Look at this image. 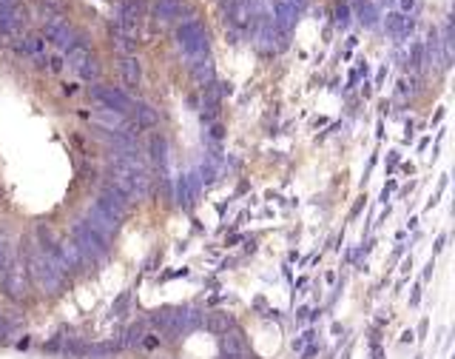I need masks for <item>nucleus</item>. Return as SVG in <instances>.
Segmentation results:
<instances>
[{"label": "nucleus", "instance_id": "obj_1", "mask_svg": "<svg viewBox=\"0 0 455 359\" xmlns=\"http://www.w3.org/2000/svg\"><path fill=\"white\" fill-rule=\"evenodd\" d=\"M26 274H29V283H34L43 294H60L63 285H66V277L60 274V268L40 248L29 251V257H26Z\"/></svg>", "mask_w": 455, "mask_h": 359}, {"label": "nucleus", "instance_id": "obj_2", "mask_svg": "<svg viewBox=\"0 0 455 359\" xmlns=\"http://www.w3.org/2000/svg\"><path fill=\"white\" fill-rule=\"evenodd\" d=\"M71 243H74V248L80 251V257H83L86 263H100V260H106V254H108V243H106L100 234H94V231L86 226V220H77V223L71 226Z\"/></svg>", "mask_w": 455, "mask_h": 359}, {"label": "nucleus", "instance_id": "obj_3", "mask_svg": "<svg viewBox=\"0 0 455 359\" xmlns=\"http://www.w3.org/2000/svg\"><path fill=\"white\" fill-rule=\"evenodd\" d=\"M177 46L185 57L200 60L208 54V31L200 20H185L177 26Z\"/></svg>", "mask_w": 455, "mask_h": 359}, {"label": "nucleus", "instance_id": "obj_4", "mask_svg": "<svg viewBox=\"0 0 455 359\" xmlns=\"http://www.w3.org/2000/svg\"><path fill=\"white\" fill-rule=\"evenodd\" d=\"M0 283H3V291L11 300H26L29 297V274H26L23 260H14L9 254L6 263L0 266Z\"/></svg>", "mask_w": 455, "mask_h": 359}, {"label": "nucleus", "instance_id": "obj_5", "mask_svg": "<svg viewBox=\"0 0 455 359\" xmlns=\"http://www.w3.org/2000/svg\"><path fill=\"white\" fill-rule=\"evenodd\" d=\"M68 66L83 77V80H97L100 77V60H97V54L86 46V37H80L71 49H68Z\"/></svg>", "mask_w": 455, "mask_h": 359}, {"label": "nucleus", "instance_id": "obj_6", "mask_svg": "<svg viewBox=\"0 0 455 359\" xmlns=\"http://www.w3.org/2000/svg\"><path fill=\"white\" fill-rule=\"evenodd\" d=\"M46 254L51 257V263L60 268L63 277H66V274H77V271L86 266V260L80 257V251L74 248L71 240H54V246H48Z\"/></svg>", "mask_w": 455, "mask_h": 359}, {"label": "nucleus", "instance_id": "obj_7", "mask_svg": "<svg viewBox=\"0 0 455 359\" xmlns=\"http://www.w3.org/2000/svg\"><path fill=\"white\" fill-rule=\"evenodd\" d=\"M91 97L103 106V108H108V111H114V114H131V108H134V100L123 91V89H117V86H91Z\"/></svg>", "mask_w": 455, "mask_h": 359}, {"label": "nucleus", "instance_id": "obj_8", "mask_svg": "<svg viewBox=\"0 0 455 359\" xmlns=\"http://www.w3.org/2000/svg\"><path fill=\"white\" fill-rule=\"evenodd\" d=\"M43 37H48L57 49H63V51H68L83 34H77L74 29H71V23L63 17V14H51L48 20H46V26H43Z\"/></svg>", "mask_w": 455, "mask_h": 359}, {"label": "nucleus", "instance_id": "obj_9", "mask_svg": "<svg viewBox=\"0 0 455 359\" xmlns=\"http://www.w3.org/2000/svg\"><path fill=\"white\" fill-rule=\"evenodd\" d=\"M86 226H88L94 234H100L106 243H111V240H114V234L120 231V220H114V217H111L106 208H100L97 203H91V206H88Z\"/></svg>", "mask_w": 455, "mask_h": 359}, {"label": "nucleus", "instance_id": "obj_10", "mask_svg": "<svg viewBox=\"0 0 455 359\" xmlns=\"http://www.w3.org/2000/svg\"><path fill=\"white\" fill-rule=\"evenodd\" d=\"M94 203H97L100 208H106V211H108L114 220H120V223L128 217V208H131V200H128L126 194H120L111 183H106V186L100 188V197H97Z\"/></svg>", "mask_w": 455, "mask_h": 359}, {"label": "nucleus", "instance_id": "obj_11", "mask_svg": "<svg viewBox=\"0 0 455 359\" xmlns=\"http://www.w3.org/2000/svg\"><path fill=\"white\" fill-rule=\"evenodd\" d=\"M384 29H387V34H390V37L404 40V37H410V34H413L416 20H413V17H407V14H402V11H390V14L384 17Z\"/></svg>", "mask_w": 455, "mask_h": 359}, {"label": "nucleus", "instance_id": "obj_12", "mask_svg": "<svg viewBox=\"0 0 455 359\" xmlns=\"http://www.w3.org/2000/svg\"><path fill=\"white\" fill-rule=\"evenodd\" d=\"M197 180H194V174H183L180 180H177V186H174V200L183 206V208H191L194 203H197Z\"/></svg>", "mask_w": 455, "mask_h": 359}, {"label": "nucleus", "instance_id": "obj_13", "mask_svg": "<svg viewBox=\"0 0 455 359\" xmlns=\"http://www.w3.org/2000/svg\"><path fill=\"white\" fill-rule=\"evenodd\" d=\"M148 151H151V163H154L160 171H168V163H171L168 137H165V134H154L151 143H148Z\"/></svg>", "mask_w": 455, "mask_h": 359}, {"label": "nucleus", "instance_id": "obj_14", "mask_svg": "<svg viewBox=\"0 0 455 359\" xmlns=\"http://www.w3.org/2000/svg\"><path fill=\"white\" fill-rule=\"evenodd\" d=\"M183 14V0H157L154 3V17L160 23H171Z\"/></svg>", "mask_w": 455, "mask_h": 359}, {"label": "nucleus", "instance_id": "obj_15", "mask_svg": "<svg viewBox=\"0 0 455 359\" xmlns=\"http://www.w3.org/2000/svg\"><path fill=\"white\" fill-rule=\"evenodd\" d=\"M120 74H123V80H126L128 86H140V80H143V66H140V60H137L134 54L123 57V63H120Z\"/></svg>", "mask_w": 455, "mask_h": 359}, {"label": "nucleus", "instance_id": "obj_16", "mask_svg": "<svg viewBox=\"0 0 455 359\" xmlns=\"http://www.w3.org/2000/svg\"><path fill=\"white\" fill-rule=\"evenodd\" d=\"M131 114H134V126H137V128H154V126L160 123L157 111H154L151 106H145V103H137V106L131 108Z\"/></svg>", "mask_w": 455, "mask_h": 359}, {"label": "nucleus", "instance_id": "obj_17", "mask_svg": "<svg viewBox=\"0 0 455 359\" xmlns=\"http://www.w3.org/2000/svg\"><path fill=\"white\" fill-rule=\"evenodd\" d=\"M356 14H359V23H362L364 29H373V26L379 23V9H376L373 0H359V3H356Z\"/></svg>", "mask_w": 455, "mask_h": 359}, {"label": "nucleus", "instance_id": "obj_18", "mask_svg": "<svg viewBox=\"0 0 455 359\" xmlns=\"http://www.w3.org/2000/svg\"><path fill=\"white\" fill-rule=\"evenodd\" d=\"M191 77H194L200 86L214 83V63H211L208 57H200L197 63H191Z\"/></svg>", "mask_w": 455, "mask_h": 359}, {"label": "nucleus", "instance_id": "obj_19", "mask_svg": "<svg viewBox=\"0 0 455 359\" xmlns=\"http://www.w3.org/2000/svg\"><path fill=\"white\" fill-rule=\"evenodd\" d=\"M111 43H114V46H117V49H120L126 57L134 51V40H131V34H126V31H123L117 23H111Z\"/></svg>", "mask_w": 455, "mask_h": 359}, {"label": "nucleus", "instance_id": "obj_20", "mask_svg": "<svg viewBox=\"0 0 455 359\" xmlns=\"http://www.w3.org/2000/svg\"><path fill=\"white\" fill-rule=\"evenodd\" d=\"M211 334H228V328H233V320L228 314H211L205 323H203Z\"/></svg>", "mask_w": 455, "mask_h": 359}, {"label": "nucleus", "instance_id": "obj_21", "mask_svg": "<svg viewBox=\"0 0 455 359\" xmlns=\"http://www.w3.org/2000/svg\"><path fill=\"white\" fill-rule=\"evenodd\" d=\"M242 351H245L242 331H230V334H225V354H242Z\"/></svg>", "mask_w": 455, "mask_h": 359}, {"label": "nucleus", "instance_id": "obj_22", "mask_svg": "<svg viewBox=\"0 0 455 359\" xmlns=\"http://www.w3.org/2000/svg\"><path fill=\"white\" fill-rule=\"evenodd\" d=\"M143 331H145L143 325H131V328L126 331V340L120 343V348H131V345H137V343H143V337H145Z\"/></svg>", "mask_w": 455, "mask_h": 359}, {"label": "nucleus", "instance_id": "obj_23", "mask_svg": "<svg viewBox=\"0 0 455 359\" xmlns=\"http://www.w3.org/2000/svg\"><path fill=\"white\" fill-rule=\"evenodd\" d=\"M333 14H336L333 20H336V26H339V29H347V26H350V6H347V3H339Z\"/></svg>", "mask_w": 455, "mask_h": 359}, {"label": "nucleus", "instance_id": "obj_24", "mask_svg": "<svg viewBox=\"0 0 455 359\" xmlns=\"http://www.w3.org/2000/svg\"><path fill=\"white\" fill-rule=\"evenodd\" d=\"M407 60H410V69H421L424 66V43H413Z\"/></svg>", "mask_w": 455, "mask_h": 359}, {"label": "nucleus", "instance_id": "obj_25", "mask_svg": "<svg viewBox=\"0 0 455 359\" xmlns=\"http://www.w3.org/2000/svg\"><path fill=\"white\" fill-rule=\"evenodd\" d=\"M410 91H416V80H413V77H410V80L404 77V80L399 83V94H410Z\"/></svg>", "mask_w": 455, "mask_h": 359}, {"label": "nucleus", "instance_id": "obj_26", "mask_svg": "<svg viewBox=\"0 0 455 359\" xmlns=\"http://www.w3.org/2000/svg\"><path fill=\"white\" fill-rule=\"evenodd\" d=\"M285 3H287V6H290V9L296 11V14H302V11H305V3H307V0H285Z\"/></svg>", "mask_w": 455, "mask_h": 359}, {"label": "nucleus", "instance_id": "obj_27", "mask_svg": "<svg viewBox=\"0 0 455 359\" xmlns=\"http://www.w3.org/2000/svg\"><path fill=\"white\" fill-rule=\"evenodd\" d=\"M6 257H9V246H6V237L0 234V266L6 263Z\"/></svg>", "mask_w": 455, "mask_h": 359}, {"label": "nucleus", "instance_id": "obj_28", "mask_svg": "<svg viewBox=\"0 0 455 359\" xmlns=\"http://www.w3.org/2000/svg\"><path fill=\"white\" fill-rule=\"evenodd\" d=\"M48 69H51V71H60V69H63V57H48Z\"/></svg>", "mask_w": 455, "mask_h": 359}, {"label": "nucleus", "instance_id": "obj_29", "mask_svg": "<svg viewBox=\"0 0 455 359\" xmlns=\"http://www.w3.org/2000/svg\"><path fill=\"white\" fill-rule=\"evenodd\" d=\"M399 3H402V14H404V11H413L419 0H399Z\"/></svg>", "mask_w": 455, "mask_h": 359}, {"label": "nucleus", "instance_id": "obj_30", "mask_svg": "<svg viewBox=\"0 0 455 359\" xmlns=\"http://www.w3.org/2000/svg\"><path fill=\"white\" fill-rule=\"evenodd\" d=\"M211 137L220 140V137H223V126H214V128H211Z\"/></svg>", "mask_w": 455, "mask_h": 359}, {"label": "nucleus", "instance_id": "obj_31", "mask_svg": "<svg viewBox=\"0 0 455 359\" xmlns=\"http://www.w3.org/2000/svg\"><path fill=\"white\" fill-rule=\"evenodd\" d=\"M220 3H223V6H228V3H230V0H220Z\"/></svg>", "mask_w": 455, "mask_h": 359}]
</instances>
